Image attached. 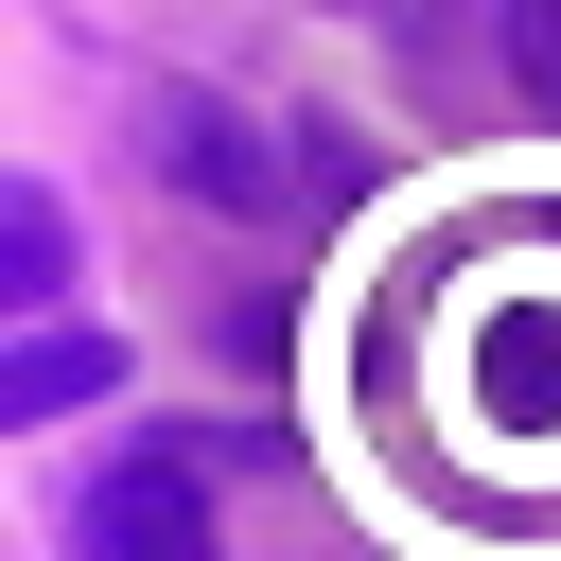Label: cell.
Here are the masks:
<instances>
[{"mask_svg":"<svg viewBox=\"0 0 561 561\" xmlns=\"http://www.w3.org/2000/svg\"><path fill=\"white\" fill-rule=\"evenodd\" d=\"M70 298V210L53 175H0V316H53Z\"/></svg>","mask_w":561,"mask_h":561,"instance_id":"cell-4","label":"cell"},{"mask_svg":"<svg viewBox=\"0 0 561 561\" xmlns=\"http://www.w3.org/2000/svg\"><path fill=\"white\" fill-rule=\"evenodd\" d=\"M53 561H210V491H193V456H105V473H70L53 491Z\"/></svg>","mask_w":561,"mask_h":561,"instance_id":"cell-1","label":"cell"},{"mask_svg":"<svg viewBox=\"0 0 561 561\" xmlns=\"http://www.w3.org/2000/svg\"><path fill=\"white\" fill-rule=\"evenodd\" d=\"M140 140H158V175H175L193 210H280V140H263L245 105H210V88H140Z\"/></svg>","mask_w":561,"mask_h":561,"instance_id":"cell-2","label":"cell"},{"mask_svg":"<svg viewBox=\"0 0 561 561\" xmlns=\"http://www.w3.org/2000/svg\"><path fill=\"white\" fill-rule=\"evenodd\" d=\"M123 403V333H18L0 351V421H88Z\"/></svg>","mask_w":561,"mask_h":561,"instance_id":"cell-3","label":"cell"},{"mask_svg":"<svg viewBox=\"0 0 561 561\" xmlns=\"http://www.w3.org/2000/svg\"><path fill=\"white\" fill-rule=\"evenodd\" d=\"M508 88L561 123V0H526V18H508Z\"/></svg>","mask_w":561,"mask_h":561,"instance_id":"cell-5","label":"cell"}]
</instances>
